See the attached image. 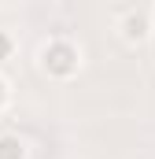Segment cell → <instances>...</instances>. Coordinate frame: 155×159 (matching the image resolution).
Returning a JSON list of instances; mask_svg holds the SVG:
<instances>
[{"instance_id": "277c9868", "label": "cell", "mask_w": 155, "mask_h": 159, "mask_svg": "<svg viewBox=\"0 0 155 159\" xmlns=\"http://www.w3.org/2000/svg\"><path fill=\"white\" fill-rule=\"evenodd\" d=\"M11 48H15V44H11V37H7V34L0 30V63H4L7 56H11Z\"/></svg>"}, {"instance_id": "5b68a950", "label": "cell", "mask_w": 155, "mask_h": 159, "mask_svg": "<svg viewBox=\"0 0 155 159\" xmlns=\"http://www.w3.org/2000/svg\"><path fill=\"white\" fill-rule=\"evenodd\" d=\"M7 96H11V89H7V81L0 78V111H4V107H7Z\"/></svg>"}, {"instance_id": "3957f363", "label": "cell", "mask_w": 155, "mask_h": 159, "mask_svg": "<svg viewBox=\"0 0 155 159\" xmlns=\"http://www.w3.org/2000/svg\"><path fill=\"white\" fill-rule=\"evenodd\" d=\"M0 159H26V144L15 133H0Z\"/></svg>"}, {"instance_id": "6da1fadb", "label": "cell", "mask_w": 155, "mask_h": 159, "mask_svg": "<svg viewBox=\"0 0 155 159\" xmlns=\"http://www.w3.org/2000/svg\"><path fill=\"white\" fill-rule=\"evenodd\" d=\"M41 67L48 78H74L78 67H81V52L70 41H48L41 48Z\"/></svg>"}, {"instance_id": "7a4b0ae2", "label": "cell", "mask_w": 155, "mask_h": 159, "mask_svg": "<svg viewBox=\"0 0 155 159\" xmlns=\"http://www.w3.org/2000/svg\"><path fill=\"white\" fill-rule=\"evenodd\" d=\"M148 30H152L148 11H126V15H122V37L129 41V44L144 41V37H148Z\"/></svg>"}, {"instance_id": "8992f818", "label": "cell", "mask_w": 155, "mask_h": 159, "mask_svg": "<svg viewBox=\"0 0 155 159\" xmlns=\"http://www.w3.org/2000/svg\"><path fill=\"white\" fill-rule=\"evenodd\" d=\"M152 15H155V11H152Z\"/></svg>"}]
</instances>
